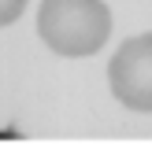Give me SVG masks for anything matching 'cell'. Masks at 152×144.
<instances>
[{
  "label": "cell",
  "mask_w": 152,
  "mask_h": 144,
  "mask_svg": "<svg viewBox=\"0 0 152 144\" xmlns=\"http://www.w3.org/2000/svg\"><path fill=\"white\" fill-rule=\"evenodd\" d=\"M37 33L56 56L86 59L108 44L111 11L104 0H41Z\"/></svg>",
  "instance_id": "obj_1"
},
{
  "label": "cell",
  "mask_w": 152,
  "mask_h": 144,
  "mask_svg": "<svg viewBox=\"0 0 152 144\" xmlns=\"http://www.w3.org/2000/svg\"><path fill=\"white\" fill-rule=\"evenodd\" d=\"M108 85L123 107L145 115L152 111V33L119 44V52L108 63Z\"/></svg>",
  "instance_id": "obj_2"
},
{
  "label": "cell",
  "mask_w": 152,
  "mask_h": 144,
  "mask_svg": "<svg viewBox=\"0 0 152 144\" xmlns=\"http://www.w3.org/2000/svg\"><path fill=\"white\" fill-rule=\"evenodd\" d=\"M26 4H30V0H0V30L11 26V22L26 11Z\"/></svg>",
  "instance_id": "obj_3"
}]
</instances>
